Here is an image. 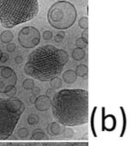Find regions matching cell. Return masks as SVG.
Wrapping results in <instances>:
<instances>
[{
  "label": "cell",
  "mask_w": 140,
  "mask_h": 146,
  "mask_svg": "<svg viewBox=\"0 0 140 146\" xmlns=\"http://www.w3.org/2000/svg\"><path fill=\"white\" fill-rule=\"evenodd\" d=\"M53 115L64 126H81L88 121V92L82 89H64L51 100Z\"/></svg>",
  "instance_id": "cell-1"
},
{
  "label": "cell",
  "mask_w": 140,
  "mask_h": 146,
  "mask_svg": "<svg viewBox=\"0 0 140 146\" xmlns=\"http://www.w3.org/2000/svg\"><path fill=\"white\" fill-rule=\"evenodd\" d=\"M69 60L65 50L51 44L44 45L29 55L23 70L27 76L47 82L62 72Z\"/></svg>",
  "instance_id": "cell-2"
},
{
  "label": "cell",
  "mask_w": 140,
  "mask_h": 146,
  "mask_svg": "<svg viewBox=\"0 0 140 146\" xmlns=\"http://www.w3.org/2000/svg\"><path fill=\"white\" fill-rule=\"evenodd\" d=\"M38 12V0H0V23L5 28L29 21Z\"/></svg>",
  "instance_id": "cell-3"
},
{
  "label": "cell",
  "mask_w": 140,
  "mask_h": 146,
  "mask_svg": "<svg viewBox=\"0 0 140 146\" xmlns=\"http://www.w3.org/2000/svg\"><path fill=\"white\" fill-rule=\"evenodd\" d=\"M25 109L18 98H0V140H6L13 135Z\"/></svg>",
  "instance_id": "cell-4"
},
{
  "label": "cell",
  "mask_w": 140,
  "mask_h": 146,
  "mask_svg": "<svg viewBox=\"0 0 140 146\" xmlns=\"http://www.w3.org/2000/svg\"><path fill=\"white\" fill-rule=\"evenodd\" d=\"M77 17L75 6L69 1H57L48 10L47 20L51 26L58 30H66L75 24Z\"/></svg>",
  "instance_id": "cell-5"
},
{
  "label": "cell",
  "mask_w": 140,
  "mask_h": 146,
  "mask_svg": "<svg viewBox=\"0 0 140 146\" xmlns=\"http://www.w3.org/2000/svg\"><path fill=\"white\" fill-rule=\"evenodd\" d=\"M41 34L37 28L33 26H26L21 29L18 35V41L22 47L33 48L41 42Z\"/></svg>",
  "instance_id": "cell-6"
},
{
  "label": "cell",
  "mask_w": 140,
  "mask_h": 146,
  "mask_svg": "<svg viewBox=\"0 0 140 146\" xmlns=\"http://www.w3.org/2000/svg\"><path fill=\"white\" fill-rule=\"evenodd\" d=\"M17 76L15 70L8 66H0V94H6L16 86Z\"/></svg>",
  "instance_id": "cell-7"
},
{
  "label": "cell",
  "mask_w": 140,
  "mask_h": 146,
  "mask_svg": "<svg viewBox=\"0 0 140 146\" xmlns=\"http://www.w3.org/2000/svg\"><path fill=\"white\" fill-rule=\"evenodd\" d=\"M34 105L38 111H47L51 107V98L46 95H40L36 98Z\"/></svg>",
  "instance_id": "cell-8"
},
{
  "label": "cell",
  "mask_w": 140,
  "mask_h": 146,
  "mask_svg": "<svg viewBox=\"0 0 140 146\" xmlns=\"http://www.w3.org/2000/svg\"><path fill=\"white\" fill-rule=\"evenodd\" d=\"M64 130H65V126L59 124L57 121L50 123L47 127V133L51 136H58L63 135Z\"/></svg>",
  "instance_id": "cell-9"
},
{
  "label": "cell",
  "mask_w": 140,
  "mask_h": 146,
  "mask_svg": "<svg viewBox=\"0 0 140 146\" xmlns=\"http://www.w3.org/2000/svg\"><path fill=\"white\" fill-rule=\"evenodd\" d=\"M62 79L64 80V82L66 84H73L77 79V76L75 70H67L63 73Z\"/></svg>",
  "instance_id": "cell-10"
},
{
  "label": "cell",
  "mask_w": 140,
  "mask_h": 146,
  "mask_svg": "<svg viewBox=\"0 0 140 146\" xmlns=\"http://www.w3.org/2000/svg\"><path fill=\"white\" fill-rule=\"evenodd\" d=\"M75 73L77 76L83 78V79H87V74H88V68L85 64H79L76 67Z\"/></svg>",
  "instance_id": "cell-11"
},
{
  "label": "cell",
  "mask_w": 140,
  "mask_h": 146,
  "mask_svg": "<svg viewBox=\"0 0 140 146\" xmlns=\"http://www.w3.org/2000/svg\"><path fill=\"white\" fill-rule=\"evenodd\" d=\"M14 35L10 30H5L0 34V40L3 44H9L13 40Z\"/></svg>",
  "instance_id": "cell-12"
},
{
  "label": "cell",
  "mask_w": 140,
  "mask_h": 146,
  "mask_svg": "<svg viewBox=\"0 0 140 146\" xmlns=\"http://www.w3.org/2000/svg\"><path fill=\"white\" fill-rule=\"evenodd\" d=\"M85 56V51L84 49L79 48H75L72 52V57H73V60L75 61H81Z\"/></svg>",
  "instance_id": "cell-13"
},
{
  "label": "cell",
  "mask_w": 140,
  "mask_h": 146,
  "mask_svg": "<svg viewBox=\"0 0 140 146\" xmlns=\"http://www.w3.org/2000/svg\"><path fill=\"white\" fill-rule=\"evenodd\" d=\"M48 136L47 134H45L43 131L41 130H36L31 135L30 139L31 140H36V141H41V140H47L48 139Z\"/></svg>",
  "instance_id": "cell-14"
},
{
  "label": "cell",
  "mask_w": 140,
  "mask_h": 146,
  "mask_svg": "<svg viewBox=\"0 0 140 146\" xmlns=\"http://www.w3.org/2000/svg\"><path fill=\"white\" fill-rule=\"evenodd\" d=\"M62 79L58 77V76H55V77L53 78L51 80H50V86L51 87L52 89L53 90L59 89L62 86Z\"/></svg>",
  "instance_id": "cell-15"
},
{
  "label": "cell",
  "mask_w": 140,
  "mask_h": 146,
  "mask_svg": "<svg viewBox=\"0 0 140 146\" xmlns=\"http://www.w3.org/2000/svg\"><path fill=\"white\" fill-rule=\"evenodd\" d=\"M40 121V117L37 114L31 113L27 117V122L29 125L34 126V125H36L38 124Z\"/></svg>",
  "instance_id": "cell-16"
},
{
  "label": "cell",
  "mask_w": 140,
  "mask_h": 146,
  "mask_svg": "<svg viewBox=\"0 0 140 146\" xmlns=\"http://www.w3.org/2000/svg\"><path fill=\"white\" fill-rule=\"evenodd\" d=\"M34 86L35 83L31 79H26L23 82V87L25 90H31Z\"/></svg>",
  "instance_id": "cell-17"
},
{
  "label": "cell",
  "mask_w": 140,
  "mask_h": 146,
  "mask_svg": "<svg viewBox=\"0 0 140 146\" xmlns=\"http://www.w3.org/2000/svg\"><path fill=\"white\" fill-rule=\"evenodd\" d=\"M78 24L79 27L81 29H83V30H85V29H88V19H87V17H81V18L79 20Z\"/></svg>",
  "instance_id": "cell-18"
},
{
  "label": "cell",
  "mask_w": 140,
  "mask_h": 146,
  "mask_svg": "<svg viewBox=\"0 0 140 146\" xmlns=\"http://www.w3.org/2000/svg\"><path fill=\"white\" fill-rule=\"evenodd\" d=\"M18 136L21 139H25L29 135V130L26 128H20L17 132Z\"/></svg>",
  "instance_id": "cell-19"
},
{
  "label": "cell",
  "mask_w": 140,
  "mask_h": 146,
  "mask_svg": "<svg viewBox=\"0 0 140 146\" xmlns=\"http://www.w3.org/2000/svg\"><path fill=\"white\" fill-rule=\"evenodd\" d=\"M64 37H65V33L63 31H60L54 36V41L57 43H60L63 41Z\"/></svg>",
  "instance_id": "cell-20"
},
{
  "label": "cell",
  "mask_w": 140,
  "mask_h": 146,
  "mask_svg": "<svg viewBox=\"0 0 140 146\" xmlns=\"http://www.w3.org/2000/svg\"><path fill=\"white\" fill-rule=\"evenodd\" d=\"M75 45H76L77 48H82V49H84L85 48H86L87 46V44L86 43L84 42V41L82 40L81 37L76 40V41H75Z\"/></svg>",
  "instance_id": "cell-21"
},
{
  "label": "cell",
  "mask_w": 140,
  "mask_h": 146,
  "mask_svg": "<svg viewBox=\"0 0 140 146\" xmlns=\"http://www.w3.org/2000/svg\"><path fill=\"white\" fill-rule=\"evenodd\" d=\"M53 33L49 30H47L43 32V38L45 40H50L53 38Z\"/></svg>",
  "instance_id": "cell-22"
},
{
  "label": "cell",
  "mask_w": 140,
  "mask_h": 146,
  "mask_svg": "<svg viewBox=\"0 0 140 146\" xmlns=\"http://www.w3.org/2000/svg\"><path fill=\"white\" fill-rule=\"evenodd\" d=\"M63 135H64L66 137L70 138V137H72L73 136V135H74V132H73V129H71V128H65V130H64Z\"/></svg>",
  "instance_id": "cell-23"
},
{
  "label": "cell",
  "mask_w": 140,
  "mask_h": 146,
  "mask_svg": "<svg viewBox=\"0 0 140 146\" xmlns=\"http://www.w3.org/2000/svg\"><path fill=\"white\" fill-rule=\"evenodd\" d=\"M81 38L84 41V42L88 44V29H85L81 34Z\"/></svg>",
  "instance_id": "cell-24"
},
{
  "label": "cell",
  "mask_w": 140,
  "mask_h": 146,
  "mask_svg": "<svg viewBox=\"0 0 140 146\" xmlns=\"http://www.w3.org/2000/svg\"><path fill=\"white\" fill-rule=\"evenodd\" d=\"M17 90L16 87H14L13 89H11L9 92H7L6 94V95L7 96H8L9 98H13V97H15V95L17 94Z\"/></svg>",
  "instance_id": "cell-25"
},
{
  "label": "cell",
  "mask_w": 140,
  "mask_h": 146,
  "mask_svg": "<svg viewBox=\"0 0 140 146\" xmlns=\"http://www.w3.org/2000/svg\"><path fill=\"white\" fill-rule=\"evenodd\" d=\"M16 48H17V46H16V44L15 43H9V44H8L6 46V49H7V51L9 52V53H13L15 51Z\"/></svg>",
  "instance_id": "cell-26"
},
{
  "label": "cell",
  "mask_w": 140,
  "mask_h": 146,
  "mask_svg": "<svg viewBox=\"0 0 140 146\" xmlns=\"http://www.w3.org/2000/svg\"><path fill=\"white\" fill-rule=\"evenodd\" d=\"M31 94L33 96H35L36 97H37L40 94V93H41V90H40V88H38V87H36V86H34V88L31 90Z\"/></svg>",
  "instance_id": "cell-27"
},
{
  "label": "cell",
  "mask_w": 140,
  "mask_h": 146,
  "mask_svg": "<svg viewBox=\"0 0 140 146\" xmlns=\"http://www.w3.org/2000/svg\"><path fill=\"white\" fill-rule=\"evenodd\" d=\"M9 58H10L9 55H8V53H3L1 58H0V62H1V63H6L7 61L9 60Z\"/></svg>",
  "instance_id": "cell-28"
},
{
  "label": "cell",
  "mask_w": 140,
  "mask_h": 146,
  "mask_svg": "<svg viewBox=\"0 0 140 146\" xmlns=\"http://www.w3.org/2000/svg\"><path fill=\"white\" fill-rule=\"evenodd\" d=\"M55 94V90L52 89V88H49V89H48L47 90L46 92V96H47L48 97H49V98H52V97L54 96V95Z\"/></svg>",
  "instance_id": "cell-29"
},
{
  "label": "cell",
  "mask_w": 140,
  "mask_h": 146,
  "mask_svg": "<svg viewBox=\"0 0 140 146\" xmlns=\"http://www.w3.org/2000/svg\"><path fill=\"white\" fill-rule=\"evenodd\" d=\"M0 146H23L19 143H0Z\"/></svg>",
  "instance_id": "cell-30"
},
{
  "label": "cell",
  "mask_w": 140,
  "mask_h": 146,
  "mask_svg": "<svg viewBox=\"0 0 140 146\" xmlns=\"http://www.w3.org/2000/svg\"><path fill=\"white\" fill-rule=\"evenodd\" d=\"M15 61L17 64H20L23 62V58L22 56H21V55H17V56L15 57Z\"/></svg>",
  "instance_id": "cell-31"
},
{
  "label": "cell",
  "mask_w": 140,
  "mask_h": 146,
  "mask_svg": "<svg viewBox=\"0 0 140 146\" xmlns=\"http://www.w3.org/2000/svg\"><path fill=\"white\" fill-rule=\"evenodd\" d=\"M36 98H37V97L35 96H33V95L31 96L30 97V98H29V101H30L31 103L34 104L35 101H36Z\"/></svg>",
  "instance_id": "cell-32"
},
{
  "label": "cell",
  "mask_w": 140,
  "mask_h": 146,
  "mask_svg": "<svg viewBox=\"0 0 140 146\" xmlns=\"http://www.w3.org/2000/svg\"><path fill=\"white\" fill-rule=\"evenodd\" d=\"M2 53H3V52H2V51H1V49H0V58H1V55H2Z\"/></svg>",
  "instance_id": "cell-33"
},
{
  "label": "cell",
  "mask_w": 140,
  "mask_h": 146,
  "mask_svg": "<svg viewBox=\"0 0 140 146\" xmlns=\"http://www.w3.org/2000/svg\"><path fill=\"white\" fill-rule=\"evenodd\" d=\"M66 0H57V1H65Z\"/></svg>",
  "instance_id": "cell-34"
},
{
  "label": "cell",
  "mask_w": 140,
  "mask_h": 146,
  "mask_svg": "<svg viewBox=\"0 0 140 146\" xmlns=\"http://www.w3.org/2000/svg\"><path fill=\"white\" fill-rule=\"evenodd\" d=\"M87 14L88 15V6H87Z\"/></svg>",
  "instance_id": "cell-35"
}]
</instances>
